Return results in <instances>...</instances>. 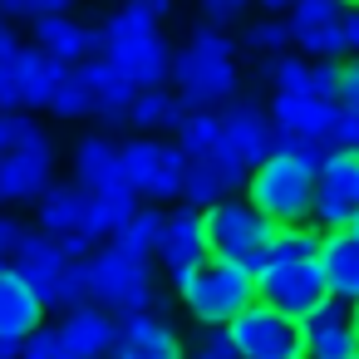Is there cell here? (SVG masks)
Here are the masks:
<instances>
[{
  "instance_id": "6da1fadb",
  "label": "cell",
  "mask_w": 359,
  "mask_h": 359,
  "mask_svg": "<svg viewBox=\"0 0 359 359\" xmlns=\"http://www.w3.org/2000/svg\"><path fill=\"white\" fill-rule=\"evenodd\" d=\"M172 84L182 109H217L231 94H241V40H231L222 25L202 20L192 40L172 55Z\"/></svg>"
},
{
  "instance_id": "7a4b0ae2",
  "label": "cell",
  "mask_w": 359,
  "mask_h": 359,
  "mask_svg": "<svg viewBox=\"0 0 359 359\" xmlns=\"http://www.w3.org/2000/svg\"><path fill=\"white\" fill-rule=\"evenodd\" d=\"M109 65L128 84H138V94L143 89H168V79H172V50H168V40L158 30V15L138 11L128 0V6L109 20Z\"/></svg>"
},
{
  "instance_id": "3957f363",
  "label": "cell",
  "mask_w": 359,
  "mask_h": 359,
  "mask_svg": "<svg viewBox=\"0 0 359 359\" xmlns=\"http://www.w3.org/2000/svg\"><path fill=\"white\" fill-rule=\"evenodd\" d=\"M89 266H94V300L109 305L118 320H128L138 310H153V315L168 310V295L158 290L148 256L128 251L123 241H99V251L89 256Z\"/></svg>"
},
{
  "instance_id": "277c9868",
  "label": "cell",
  "mask_w": 359,
  "mask_h": 359,
  "mask_svg": "<svg viewBox=\"0 0 359 359\" xmlns=\"http://www.w3.org/2000/svg\"><path fill=\"white\" fill-rule=\"evenodd\" d=\"M177 295H182V305H187V315L197 325H231L251 300H261L256 276L241 261H231V256H207L187 276V285Z\"/></svg>"
},
{
  "instance_id": "5b68a950",
  "label": "cell",
  "mask_w": 359,
  "mask_h": 359,
  "mask_svg": "<svg viewBox=\"0 0 359 359\" xmlns=\"http://www.w3.org/2000/svg\"><path fill=\"white\" fill-rule=\"evenodd\" d=\"M246 197L251 207H261L271 222L290 226V222H310L315 217V168L300 158H266L261 168H251L246 177Z\"/></svg>"
},
{
  "instance_id": "8992f818",
  "label": "cell",
  "mask_w": 359,
  "mask_h": 359,
  "mask_svg": "<svg viewBox=\"0 0 359 359\" xmlns=\"http://www.w3.org/2000/svg\"><path fill=\"white\" fill-rule=\"evenodd\" d=\"M207 231H212V256H231L251 276H261L266 246L280 231V222H271L261 207H251V197H222L217 207H207Z\"/></svg>"
},
{
  "instance_id": "52a82bcc",
  "label": "cell",
  "mask_w": 359,
  "mask_h": 359,
  "mask_svg": "<svg viewBox=\"0 0 359 359\" xmlns=\"http://www.w3.org/2000/svg\"><path fill=\"white\" fill-rule=\"evenodd\" d=\"M226 330L241 359H305V325L266 300H251Z\"/></svg>"
},
{
  "instance_id": "ba28073f",
  "label": "cell",
  "mask_w": 359,
  "mask_h": 359,
  "mask_svg": "<svg viewBox=\"0 0 359 359\" xmlns=\"http://www.w3.org/2000/svg\"><path fill=\"white\" fill-rule=\"evenodd\" d=\"M256 290H261L266 305H276V310H285V315H295V320H305L310 310H320V305L330 300V280H325L320 256L266 266V271L256 276Z\"/></svg>"
},
{
  "instance_id": "9c48e42d",
  "label": "cell",
  "mask_w": 359,
  "mask_h": 359,
  "mask_svg": "<svg viewBox=\"0 0 359 359\" xmlns=\"http://www.w3.org/2000/svg\"><path fill=\"white\" fill-rule=\"evenodd\" d=\"M320 231L359 222V148H330L315 172V217Z\"/></svg>"
},
{
  "instance_id": "30bf717a",
  "label": "cell",
  "mask_w": 359,
  "mask_h": 359,
  "mask_svg": "<svg viewBox=\"0 0 359 359\" xmlns=\"http://www.w3.org/2000/svg\"><path fill=\"white\" fill-rule=\"evenodd\" d=\"M226 138L222 148L231 158H241L246 168H261L266 158H276V123L261 104V94H231L226 99Z\"/></svg>"
},
{
  "instance_id": "8fae6325",
  "label": "cell",
  "mask_w": 359,
  "mask_h": 359,
  "mask_svg": "<svg viewBox=\"0 0 359 359\" xmlns=\"http://www.w3.org/2000/svg\"><path fill=\"white\" fill-rule=\"evenodd\" d=\"M118 334H123V320L109 305H99V300L74 305L60 320V344H65L60 359H109L118 349Z\"/></svg>"
},
{
  "instance_id": "7c38bea8",
  "label": "cell",
  "mask_w": 359,
  "mask_h": 359,
  "mask_svg": "<svg viewBox=\"0 0 359 359\" xmlns=\"http://www.w3.org/2000/svg\"><path fill=\"white\" fill-rule=\"evenodd\" d=\"M50 187H55V143H50V133L0 158V207L30 202V197L40 202Z\"/></svg>"
},
{
  "instance_id": "4fadbf2b",
  "label": "cell",
  "mask_w": 359,
  "mask_h": 359,
  "mask_svg": "<svg viewBox=\"0 0 359 359\" xmlns=\"http://www.w3.org/2000/svg\"><path fill=\"white\" fill-rule=\"evenodd\" d=\"M6 65L15 74V89H20V109H30V114L35 109H50L60 99V89L74 79V65L45 55L40 45H20L15 55H6Z\"/></svg>"
},
{
  "instance_id": "5bb4252c",
  "label": "cell",
  "mask_w": 359,
  "mask_h": 359,
  "mask_svg": "<svg viewBox=\"0 0 359 359\" xmlns=\"http://www.w3.org/2000/svg\"><path fill=\"white\" fill-rule=\"evenodd\" d=\"M45 310H50V300L6 261L0 266V339H30L40 325H45Z\"/></svg>"
},
{
  "instance_id": "9a60e30c",
  "label": "cell",
  "mask_w": 359,
  "mask_h": 359,
  "mask_svg": "<svg viewBox=\"0 0 359 359\" xmlns=\"http://www.w3.org/2000/svg\"><path fill=\"white\" fill-rule=\"evenodd\" d=\"M339 114H344V104L339 99H325V94H276L271 99V123L280 133H295V138L330 143Z\"/></svg>"
},
{
  "instance_id": "2e32d148",
  "label": "cell",
  "mask_w": 359,
  "mask_h": 359,
  "mask_svg": "<svg viewBox=\"0 0 359 359\" xmlns=\"http://www.w3.org/2000/svg\"><path fill=\"white\" fill-rule=\"evenodd\" d=\"M212 256V231H207V212L182 202L177 212H168V236L158 246V261L168 271H197Z\"/></svg>"
},
{
  "instance_id": "e0dca14e",
  "label": "cell",
  "mask_w": 359,
  "mask_h": 359,
  "mask_svg": "<svg viewBox=\"0 0 359 359\" xmlns=\"http://www.w3.org/2000/svg\"><path fill=\"white\" fill-rule=\"evenodd\" d=\"M300 325H305V359H359V334H354V320H349L344 300L330 295Z\"/></svg>"
},
{
  "instance_id": "ac0fdd59",
  "label": "cell",
  "mask_w": 359,
  "mask_h": 359,
  "mask_svg": "<svg viewBox=\"0 0 359 359\" xmlns=\"http://www.w3.org/2000/svg\"><path fill=\"white\" fill-rule=\"evenodd\" d=\"M320 266H325V280H330V295L354 305L359 300V231L354 226H334L320 236Z\"/></svg>"
},
{
  "instance_id": "d6986e66",
  "label": "cell",
  "mask_w": 359,
  "mask_h": 359,
  "mask_svg": "<svg viewBox=\"0 0 359 359\" xmlns=\"http://www.w3.org/2000/svg\"><path fill=\"white\" fill-rule=\"evenodd\" d=\"M74 182L89 192H114L123 187V143H114L109 133H89L74 148Z\"/></svg>"
},
{
  "instance_id": "ffe728a7",
  "label": "cell",
  "mask_w": 359,
  "mask_h": 359,
  "mask_svg": "<svg viewBox=\"0 0 359 359\" xmlns=\"http://www.w3.org/2000/svg\"><path fill=\"white\" fill-rule=\"evenodd\" d=\"M118 359H182V339L172 334V325L153 310H138L123 320V334H118Z\"/></svg>"
},
{
  "instance_id": "44dd1931",
  "label": "cell",
  "mask_w": 359,
  "mask_h": 359,
  "mask_svg": "<svg viewBox=\"0 0 359 359\" xmlns=\"http://www.w3.org/2000/svg\"><path fill=\"white\" fill-rule=\"evenodd\" d=\"M11 266L50 300V290H55V280H60V271H65V251H60V236H30L25 231V241L15 246V256H11Z\"/></svg>"
},
{
  "instance_id": "7402d4cb",
  "label": "cell",
  "mask_w": 359,
  "mask_h": 359,
  "mask_svg": "<svg viewBox=\"0 0 359 359\" xmlns=\"http://www.w3.org/2000/svg\"><path fill=\"white\" fill-rule=\"evenodd\" d=\"M89 197H94V192L79 187V182H55V187L40 197V226H45L50 236H60V231H79Z\"/></svg>"
},
{
  "instance_id": "603a6c76",
  "label": "cell",
  "mask_w": 359,
  "mask_h": 359,
  "mask_svg": "<svg viewBox=\"0 0 359 359\" xmlns=\"http://www.w3.org/2000/svg\"><path fill=\"white\" fill-rule=\"evenodd\" d=\"M123 177H128V187L138 197L163 202V158H158L153 138H128L123 143Z\"/></svg>"
},
{
  "instance_id": "cb8c5ba5",
  "label": "cell",
  "mask_w": 359,
  "mask_h": 359,
  "mask_svg": "<svg viewBox=\"0 0 359 359\" xmlns=\"http://www.w3.org/2000/svg\"><path fill=\"white\" fill-rule=\"evenodd\" d=\"M172 138L187 148V158H212L226 138V114L222 109H187V118L177 123Z\"/></svg>"
},
{
  "instance_id": "d4e9b609",
  "label": "cell",
  "mask_w": 359,
  "mask_h": 359,
  "mask_svg": "<svg viewBox=\"0 0 359 359\" xmlns=\"http://www.w3.org/2000/svg\"><path fill=\"white\" fill-rule=\"evenodd\" d=\"M187 118L177 89H143L138 104H133V128L143 133H177V123Z\"/></svg>"
},
{
  "instance_id": "484cf974",
  "label": "cell",
  "mask_w": 359,
  "mask_h": 359,
  "mask_svg": "<svg viewBox=\"0 0 359 359\" xmlns=\"http://www.w3.org/2000/svg\"><path fill=\"white\" fill-rule=\"evenodd\" d=\"M256 79H266L276 94H310V65L290 50L280 55H256Z\"/></svg>"
},
{
  "instance_id": "4316f807",
  "label": "cell",
  "mask_w": 359,
  "mask_h": 359,
  "mask_svg": "<svg viewBox=\"0 0 359 359\" xmlns=\"http://www.w3.org/2000/svg\"><path fill=\"white\" fill-rule=\"evenodd\" d=\"M349 11H344V0H295V6L285 11V25H290V35H295V45L300 40H310L315 30H325V25H339Z\"/></svg>"
},
{
  "instance_id": "83f0119b",
  "label": "cell",
  "mask_w": 359,
  "mask_h": 359,
  "mask_svg": "<svg viewBox=\"0 0 359 359\" xmlns=\"http://www.w3.org/2000/svg\"><path fill=\"white\" fill-rule=\"evenodd\" d=\"M163 236H168V212H158V207L148 202V207H138V217H133L114 241H123V246H128V251H138V256H158Z\"/></svg>"
},
{
  "instance_id": "f1b7e54d",
  "label": "cell",
  "mask_w": 359,
  "mask_h": 359,
  "mask_svg": "<svg viewBox=\"0 0 359 359\" xmlns=\"http://www.w3.org/2000/svg\"><path fill=\"white\" fill-rule=\"evenodd\" d=\"M94 300V266L89 261H65L55 290H50V310H74V305H89Z\"/></svg>"
},
{
  "instance_id": "f546056e",
  "label": "cell",
  "mask_w": 359,
  "mask_h": 359,
  "mask_svg": "<svg viewBox=\"0 0 359 359\" xmlns=\"http://www.w3.org/2000/svg\"><path fill=\"white\" fill-rule=\"evenodd\" d=\"M222 197H231V187H226V177L207 163V158H192V168H187V177H182V202H192V207H217Z\"/></svg>"
},
{
  "instance_id": "4dcf8cb0",
  "label": "cell",
  "mask_w": 359,
  "mask_h": 359,
  "mask_svg": "<svg viewBox=\"0 0 359 359\" xmlns=\"http://www.w3.org/2000/svg\"><path fill=\"white\" fill-rule=\"evenodd\" d=\"M320 236H325V231H315L310 222H290V226H280V231L271 236V246H266V266L315 256V251H320Z\"/></svg>"
},
{
  "instance_id": "1f68e13d",
  "label": "cell",
  "mask_w": 359,
  "mask_h": 359,
  "mask_svg": "<svg viewBox=\"0 0 359 359\" xmlns=\"http://www.w3.org/2000/svg\"><path fill=\"white\" fill-rule=\"evenodd\" d=\"M285 45H295V35H290L285 20H256V25L241 30V50L246 55H280Z\"/></svg>"
},
{
  "instance_id": "d6a6232c",
  "label": "cell",
  "mask_w": 359,
  "mask_h": 359,
  "mask_svg": "<svg viewBox=\"0 0 359 359\" xmlns=\"http://www.w3.org/2000/svg\"><path fill=\"white\" fill-rule=\"evenodd\" d=\"M35 138H45V128L30 118V109H0V158L35 143Z\"/></svg>"
},
{
  "instance_id": "836d02e7",
  "label": "cell",
  "mask_w": 359,
  "mask_h": 359,
  "mask_svg": "<svg viewBox=\"0 0 359 359\" xmlns=\"http://www.w3.org/2000/svg\"><path fill=\"white\" fill-rule=\"evenodd\" d=\"M104 197V217H109V236H118L133 217H138V207H143V197L123 182V187H114V192H99Z\"/></svg>"
},
{
  "instance_id": "e575fe53",
  "label": "cell",
  "mask_w": 359,
  "mask_h": 359,
  "mask_svg": "<svg viewBox=\"0 0 359 359\" xmlns=\"http://www.w3.org/2000/svg\"><path fill=\"white\" fill-rule=\"evenodd\" d=\"M187 359H241V349L231 344L226 325H202V339L187 349Z\"/></svg>"
},
{
  "instance_id": "d590c367",
  "label": "cell",
  "mask_w": 359,
  "mask_h": 359,
  "mask_svg": "<svg viewBox=\"0 0 359 359\" xmlns=\"http://www.w3.org/2000/svg\"><path fill=\"white\" fill-rule=\"evenodd\" d=\"M300 50H305V55H315V60H349L344 20H339V25H325V30H315L310 40H300Z\"/></svg>"
},
{
  "instance_id": "8d00e7d4",
  "label": "cell",
  "mask_w": 359,
  "mask_h": 359,
  "mask_svg": "<svg viewBox=\"0 0 359 359\" xmlns=\"http://www.w3.org/2000/svg\"><path fill=\"white\" fill-rule=\"evenodd\" d=\"M74 0H0L6 20H45V15H69Z\"/></svg>"
},
{
  "instance_id": "74e56055",
  "label": "cell",
  "mask_w": 359,
  "mask_h": 359,
  "mask_svg": "<svg viewBox=\"0 0 359 359\" xmlns=\"http://www.w3.org/2000/svg\"><path fill=\"white\" fill-rule=\"evenodd\" d=\"M133 104H138V84H128L123 74H114V79L99 89L94 114H133Z\"/></svg>"
},
{
  "instance_id": "f35d334b",
  "label": "cell",
  "mask_w": 359,
  "mask_h": 359,
  "mask_svg": "<svg viewBox=\"0 0 359 359\" xmlns=\"http://www.w3.org/2000/svg\"><path fill=\"white\" fill-rule=\"evenodd\" d=\"M94 104H99V99L69 79V84L60 89V99L50 104V114H60V118H94Z\"/></svg>"
},
{
  "instance_id": "ab89813d",
  "label": "cell",
  "mask_w": 359,
  "mask_h": 359,
  "mask_svg": "<svg viewBox=\"0 0 359 359\" xmlns=\"http://www.w3.org/2000/svg\"><path fill=\"white\" fill-rule=\"evenodd\" d=\"M339 79H344V60H315L310 65V94L339 99Z\"/></svg>"
},
{
  "instance_id": "60d3db41",
  "label": "cell",
  "mask_w": 359,
  "mask_h": 359,
  "mask_svg": "<svg viewBox=\"0 0 359 359\" xmlns=\"http://www.w3.org/2000/svg\"><path fill=\"white\" fill-rule=\"evenodd\" d=\"M65 354V344H60V325H40L30 339H25V349H20V359H60Z\"/></svg>"
},
{
  "instance_id": "b9f144b4",
  "label": "cell",
  "mask_w": 359,
  "mask_h": 359,
  "mask_svg": "<svg viewBox=\"0 0 359 359\" xmlns=\"http://www.w3.org/2000/svg\"><path fill=\"white\" fill-rule=\"evenodd\" d=\"M251 11V0H202V20H212V25H236L241 15Z\"/></svg>"
},
{
  "instance_id": "7bdbcfd3",
  "label": "cell",
  "mask_w": 359,
  "mask_h": 359,
  "mask_svg": "<svg viewBox=\"0 0 359 359\" xmlns=\"http://www.w3.org/2000/svg\"><path fill=\"white\" fill-rule=\"evenodd\" d=\"M60 251H65V261H89L99 251V241L84 231H60Z\"/></svg>"
},
{
  "instance_id": "ee69618b",
  "label": "cell",
  "mask_w": 359,
  "mask_h": 359,
  "mask_svg": "<svg viewBox=\"0 0 359 359\" xmlns=\"http://www.w3.org/2000/svg\"><path fill=\"white\" fill-rule=\"evenodd\" d=\"M330 148H359V114H354V109L339 114V123H334V133H330Z\"/></svg>"
},
{
  "instance_id": "f6af8a7d",
  "label": "cell",
  "mask_w": 359,
  "mask_h": 359,
  "mask_svg": "<svg viewBox=\"0 0 359 359\" xmlns=\"http://www.w3.org/2000/svg\"><path fill=\"white\" fill-rule=\"evenodd\" d=\"M339 104L344 109H359V55L344 60V79H339Z\"/></svg>"
},
{
  "instance_id": "bcb514c9",
  "label": "cell",
  "mask_w": 359,
  "mask_h": 359,
  "mask_svg": "<svg viewBox=\"0 0 359 359\" xmlns=\"http://www.w3.org/2000/svg\"><path fill=\"white\" fill-rule=\"evenodd\" d=\"M20 241H25V226H20L15 217H0V251H11V256H15Z\"/></svg>"
},
{
  "instance_id": "7dc6e473",
  "label": "cell",
  "mask_w": 359,
  "mask_h": 359,
  "mask_svg": "<svg viewBox=\"0 0 359 359\" xmlns=\"http://www.w3.org/2000/svg\"><path fill=\"white\" fill-rule=\"evenodd\" d=\"M344 40H349V55H359V11L344 15Z\"/></svg>"
},
{
  "instance_id": "c3c4849f",
  "label": "cell",
  "mask_w": 359,
  "mask_h": 359,
  "mask_svg": "<svg viewBox=\"0 0 359 359\" xmlns=\"http://www.w3.org/2000/svg\"><path fill=\"white\" fill-rule=\"evenodd\" d=\"M133 6H138V11H148V15H158V20H163V15H172V0H133Z\"/></svg>"
},
{
  "instance_id": "681fc988",
  "label": "cell",
  "mask_w": 359,
  "mask_h": 359,
  "mask_svg": "<svg viewBox=\"0 0 359 359\" xmlns=\"http://www.w3.org/2000/svg\"><path fill=\"white\" fill-rule=\"evenodd\" d=\"M20 349H25L20 339H0V359H20Z\"/></svg>"
},
{
  "instance_id": "f907efd6",
  "label": "cell",
  "mask_w": 359,
  "mask_h": 359,
  "mask_svg": "<svg viewBox=\"0 0 359 359\" xmlns=\"http://www.w3.org/2000/svg\"><path fill=\"white\" fill-rule=\"evenodd\" d=\"M261 6H266V15H276V11H290L295 0H261Z\"/></svg>"
},
{
  "instance_id": "816d5d0a",
  "label": "cell",
  "mask_w": 359,
  "mask_h": 359,
  "mask_svg": "<svg viewBox=\"0 0 359 359\" xmlns=\"http://www.w3.org/2000/svg\"><path fill=\"white\" fill-rule=\"evenodd\" d=\"M349 320H354V334H359V300L349 305Z\"/></svg>"
},
{
  "instance_id": "f5cc1de1",
  "label": "cell",
  "mask_w": 359,
  "mask_h": 359,
  "mask_svg": "<svg viewBox=\"0 0 359 359\" xmlns=\"http://www.w3.org/2000/svg\"><path fill=\"white\" fill-rule=\"evenodd\" d=\"M6 261H11V251H0V266H6Z\"/></svg>"
},
{
  "instance_id": "db71d44e",
  "label": "cell",
  "mask_w": 359,
  "mask_h": 359,
  "mask_svg": "<svg viewBox=\"0 0 359 359\" xmlns=\"http://www.w3.org/2000/svg\"><path fill=\"white\" fill-rule=\"evenodd\" d=\"M344 6H359V0H344Z\"/></svg>"
},
{
  "instance_id": "11a10c76",
  "label": "cell",
  "mask_w": 359,
  "mask_h": 359,
  "mask_svg": "<svg viewBox=\"0 0 359 359\" xmlns=\"http://www.w3.org/2000/svg\"><path fill=\"white\" fill-rule=\"evenodd\" d=\"M354 231H359V222H354Z\"/></svg>"
},
{
  "instance_id": "9f6ffc18",
  "label": "cell",
  "mask_w": 359,
  "mask_h": 359,
  "mask_svg": "<svg viewBox=\"0 0 359 359\" xmlns=\"http://www.w3.org/2000/svg\"><path fill=\"white\" fill-rule=\"evenodd\" d=\"M0 20H6V15H0Z\"/></svg>"
}]
</instances>
